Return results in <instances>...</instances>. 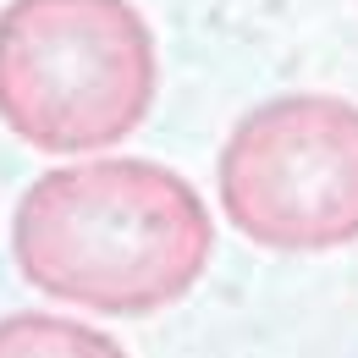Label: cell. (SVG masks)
Wrapping results in <instances>:
<instances>
[{"mask_svg":"<svg viewBox=\"0 0 358 358\" xmlns=\"http://www.w3.org/2000/svg\"><path fill=\"white\" fill-rule=\"evenodd\" d=\"M160 94L155 28L133 0H6L0 127L39 155H99Z\"/></svg>","mask_w":358,"mask_h":358,"instance_id":"obj_2","label":"cell"},{"mask_svg":"<svg viewBox=\"0 0 358 358\" xmlns=\"http://www.w3.org/2000/svg\"><path fill=\"white\" fill-rule=\"evenodd\" d=\"M0 358H127V348L66 314H6Z\"/></svg>","mask_w":358,"mask_h":358,"instance_id":"obj_4","label":"cell"},{"mask_svg":"<svg viewBox=\"0 0 358 358\" xmlns=\"http://www.w3.org/2000/svg\"><path fill=\"white\" fill-rule=\"evenodd\" d=\"M215 254L199 187L155 160H72L22 187L11 259L34 292L89 314H160L182 303Z\"/></svg>","mask_w":358,"mask_h":358,"instance_id":"obj_1","label":"cell"},{"mask_svg":"<svg viewBox=\"0 0 358 358\" xmlns=\"http://www.w3.org/2000/svg\"><path fill=\"white\" fill-rule=\"evenodd\" d=\"M215 199L270 254L358 243V105L342 94H275L221 143Z\"/></svg>","mask_w":358,"mask_h":358,"instance_id":"obj_3","label":"cell"}]
</instances>
